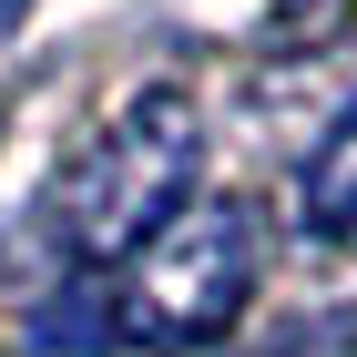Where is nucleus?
<instances>
[{"label": "nucleus", "instance_id": "f257e3e1", "mask_svg": "<svg viewBox=\"0 0 357 357\" xmlns=\"http://www.w3.org/2000/svg\"><path fill=\"white\" fill-rule=\"evenodd\" d=\"M194 174H204V112H194V92L143 82L133 102L61 164L52 225H61V245L92 255V266H102V255H133V245H153V235L194 204Z\"/></svg>", "mask_w": 357, "mask_h": 357}, {"label": "nucleus", "instance_id": "20e7f679", "mask_svg": "<svg viewBox=\"0 0 357 357\" xmlns=\"http://www.w3.org/2000/svg\"><path fill=\"white\" fill-rule=\"evenodd\" d=\"M31 21V0H0V52H10V31Z\"/></svg>", "mask_w": 357, "mask_h": 357}, {"label": "nucleus", "instance_id": "f03ea898", "mask_svg": "<svg viewBox=\"0 0 357 357\" xmlns=\"http://www.w3.org/2000/svg\"><path fill=\"white\" fill-rule=\"evenodd\" d=\"M245 296H255V215L245 204H184L153 245L123 255L102 317L123 347L184 357V347H215L245 317Z\"/></svg>", "mask_w": 357, "mask_h": 357}, {"label": "nucleus", "instance_id": "7ed1b4c3", "mask_svg": "<svg viewBox=\"0 0 357 357\" xmlns=\"http://www.w3.org/2000/svg\"><path fill=\"white\" fill-rule=\"evenodd\" d=\"M306 235L357 245V112L317 143V164H306Z\"/></svg>", "mask_w": 357, "mask_h": 357}]
</instances>
